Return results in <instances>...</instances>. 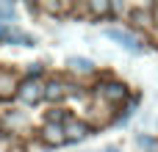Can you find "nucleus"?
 <instances>
[{
	"label": "nucleus",
	"mask_w": 158,
	"mask_h": 152,
	"mask_svg": "<svg viewBox=\"0 0 158 152\" xmlns=\"http://www.w3.org/2000/svg\"><path fill=\"white\" fill-rule=\"evenodd\" d=\"M106 36H108L111 42H117L119 47H125L128 53H144V44H142L133 33H128V30H122V28H108Z\"/></svg>",
	"instance_id": "nucleus-1"
},
{
	"label": "nucleus",
	"mask_w": 158,
	"mask_h": 152,
	"mask_svg": "<svg viewBox=\"0 0 158 152\" xmlns=\"http://www.w3.org/2000/svg\"><path fill=\"white\" fill-rule=\"evenodd\" d=\"M17 94H19V100H22L25 105H36V102L44 97V86H42L39 80L28 78V80H22V83L17 86Z\"/></svg>",
	"instance_id": "nucleus-2"
},
{
	"label": "nucleus",
	"mask_w": 158,
	"mask_h": 152,
	"mask_svg": "<svg viewBox=\"0 0 158 152\" xmlns=\"http://www.w3.org/2000/svg\"><path fill=\"white\" fill-rule=\"evenodd\" d=\"M97 89H100V97H103V100H108V102H122V100H125V94H128L125 83H117V80L103 83V86H97Z\"/></svg>",
	"instance_id": "nucleus-3"
},
{
	"label": "nucleus",
	"mask_w": 158,
	"mask_h": 152,
	"mask_svg": "<svg viewBox=\"0 0 158 152\" xmlns=\"http://www.w3.org/2000/svg\"><path fill=\"white\" fill-rule=\"evenodd\" d=\"M61 130H64V138H67V141H78V138H86V136H89V127H86L83 122H69V119H67V122L61 125Z\"/></svg>",
	"instance_id": "nucleus-4"
},
{
	"label": "nucleus",
	"mask_w": 158,
	"mask_h": 152,
	"mask_svg": "<svg viewBox=\"0 0 158 152\" xmlns=\"http://www.w3.org/2000/svg\"><path fill=\"white\" fill-rule=\"evenodd\" d=\"M42 138L47 141V144H64L67 138H64V130H61V125H44V130H42Z\"/></svg>",
	"instance_id": "nucleus-5"
},
{
	"label": "nucleus",
	"mask_w": 158,
	"mask_h": 152,
	"mask_svg": "<svg viewBox=\"0 0 158 152\" xmlns=\"http://www.w3.org/2000/svg\"><path fill=\"white\" fill-rule=\"evenodd\" d=\"M64 94H67V86H64L61 80H50V83L44 86V100H50V102L61 100Z\"/></svg>",
	"instance_id": "nucleus-6"
},
{
	"label": "nucleus",
	"mask_w": 158,
	"mask_h": 152,
	"mask_svg": "<svg viewBox=\"0 0 158 152\" xmlns=\"http://www.w3.org/2000/svg\"><path fill=\"white\" fill-rule=\"evenodd\" d=\"M14 89H17L14 78H11L8 72H0V97H8V94H11Z\"/></svg>",
	"instance_id": "nucleus-7"
},
{
	"label": "nucleus",
	"mask_w": 158,
	"mask_h": 152,
	"mask_svg": "<svg viewBox=\"0 0 158 152\" xmlns=\"http://www.w3.org/2000/svg\"><path fill=\"white\" fill-rule=\"evenodd\" d=\"M69 66H72L75 72H92V69H94V64H92L89 58H78V55L69 58Z\"/></svg>",
	"instance_id": "nucleus-8"
},
{
	"label": "nucleus",
	"mask_w": 158,
	"mask_h": 152,
	"mask_svg": "<svg viewBox=\"0 0 158 152\" xmlns=\"http://www.w3.org/2000/svg\"><path fill=\"white\" fill-rule=\"evenodd\" d=\"M11 19H14V6L11 3H0V22L11 25Z\"/></svg>",
	"instance_id": "nucleus-9"
},
{
	"label": "nucleus",
	"mask_w": 158,
	"mask_h": 152,
	"mask_svg": "<svg viewBox=\"0 0 158 152\" xmlns=\"http://www.w3.org/2000/svg\"><path fill=\"white\" fill-rule=\"evenodd\" d=\"M136 144H139V147H144L147 152H156V141H153L150 136H139V138H136Z\"/></svg>",
	"instance_id": "nucleus-10"
},
{
	"label": "nucleus",
	"mask_w": 158,
	"mask_h": 152,
	"mask_svg": "<svg viewBox=\"0 0 158 152\" xmlns=\"http://www.w3.org/2000/svg\"><path fill=\"white\" fill-rule=\"evenodd\" d=\"M89 8H92L94 14H108V11H111V3H106V0H100V3H92Z\"/></svg>",
	"instance_id": "nucleus-11"
},
{
	"label": "nucleus",
	"mask_w": 158,
	"mask_h": 152,
	"mask_svg": "<svg viewBox=\"0 0 158 152\" xmlns=\"http://www.w3.org/2000/svg\"><path fill=\"white\" fill-rule=\"evenodd\" d=\"M11 30H14V25H3V22H0V44H8Z\"/></svg>",
	"instance_id": "nucleus-12"
},
{
	"label": "nucleus",
	"mask_w": 158,
	"mask_h": 152,
	"mask_svg": "<svg viewBox=\"0 0 158 152\" xmlns=\"http://www.w3.org/2000/svg\"><path fill=\"white\" fill-rule=\"evenodd\" d=\"M153 22H156V25H158V6H156V8H153Z\"/></svg>",
	"instance_id": "nucleus-13"
},
{
	"label": "nucleus",
	"mask_w": 158,
	"mask_h": 152,
	"mask_svg": "<svg viewBox=\"0 0 158 152\" xmlns=\"http://www.w3.org/2000/svg\"><path fill=\"white\" fill-rule=\"evenodd\" d=\"M106 152H119V147H106Z\"/></svg>",
	"instance_id": "nucleus-14"
}]
</instances>
